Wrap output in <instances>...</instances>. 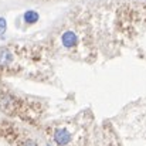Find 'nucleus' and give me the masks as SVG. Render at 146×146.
<instances>
[{
  "mask_svg": "<svg viewBox=\"0 0 146 146\" xmlns=\"http://www.w3.org/2000/svg\"><path fill=\"white\" fill-rule=\"evenodd\" d=\"M61 43L65 48H74L78 43V38H77V34L72 31V30H67L65 33H62L61 36Z\"/></svg>",
  "mask_w": 146,
  "mask_h": 146,
  "instance_id": "obj_1",
  "label": "nucleus"
},
{
  "mask_svg": "<svg viewBox=\"0 0 146 146\" xmlns=\"http://www.w3.org/2000/svg\"><path fill=\"white\" fill-rule=\"evenodd\" d=\"M38 20V14L36 11H26L24 13V21L27 24H34Z\"/></svg>",
  "mask_w": 146,
  "mask_h": 146,
  "instance_id": "obj_2",
  "label": "nucleus"
},
{
  "mask_svg": "<svg viewBox=\"0 0 146 146\" xmlns=\"http://www.w3.org/2000/svg\"><path fill=\"white\" fill-rule=\"evenodd\" d=\"M6 31V20L0 19V34H3Z\"/></svg>",
  "mask_w": 146,
  "mask_h": 146,
  "instance_id": "obj_3",
  "label": "nucleus"
}]
</instances>
